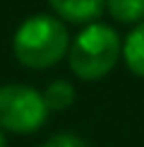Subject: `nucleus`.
I'll return each instance as SVG.
<instances>
[{
	"label": "nucleus",
	"instance_id": "f257e3e1",
	"mask_svg": "<svg viewBox=\"0 0 144 147\" xmlns=\"http://www.w3.org/2000/svg\"><path fill=\"white\" fill-rule=\"evenodd\" d=\"M12 46L22 65L43 70L63 60V56L70 51V36L58 17L34 15L19 24Z\"/></svg>",
	"mask_w": 144,
	"mask_h": 147
},
{
	"label": "nucleus",
	"instance_id": "f03ea898",
	"mask_svg": "<svg viewBox=\"0 0 144 147\" xmlns=\"http://www.w3.org/2000/svg\"><path fill=\"white\" fill-rule=\"evenodd\" d=\"M123 44L118 32L108 24L94 22L77 34L70 46V68L82 80H101L115 68Z\"/></svg>",
	"mask_w": 144,
	"mask_h": 147
},
{
	"label": "nucleus",
	"instance_id": "7ed1b4c3",
	"mask_svg": "<svg viewBox=\"0 0 144 147\" xmlns=\"http://www.w3.org/2000/svg\"><path fill=\"white\" fill-rule=\"evenodd\" d=\"M48 118L43 94L24 84L0 87V128L17 135L39 130Z\"/></svg>",
	"mask_w": 144,
	"mask_h": 147
},
{
	"label": "nucleus",
	"instance_id": "20e7f679",
	"mask_svg": "<svg viewBox=\"0 0 144 147\" xmlns=\"http://www.w3.org/2000/svg\"><path fill=\"white\" fill-rule=\"evenodd\" d=\"M48 3L65 22H77V24L94 22L106 7V0H48Z\"/></svg>",
	"mask_w": 144,
	"mask_h": 147
},
{
	"label": "nucleus",
	"instance_id": "39448f33",
	"mask_svg": "<svg viewBox=\"0 0 144 147\" xmlns=\"http://www.w3.org/2000/svg\"><path fill=\"white\" fill-rule=\"evenodd\" d=\"M123 58H125V65H127L137 77H144V22H139L127 36H125Z\"/></svg>",
	"mask_w": 144,
	"mask_h": 147
},
{
	"label": "nucleus",
	"instance_id": "423d86ee",
	"mask_svg": "<svg viewBox=\"0 0 144 147\" xmlns=\"http://www.w3.org/2000/svg\"><path fill=\"white\" fill-rule=\"evenodd\" d=\"M106 10L115 22L123 24L144 22V0H106Z\"/></svg>",
	"mask_w": 144,
	"mask_h": 147
},
{
	"label": "nucleus",
	"instance_id": "0eeeda50",
	"mask_svg": "<svg viewBox=\"0 0 144 147\" xmlns=\"http://www.w3.org/2000/svg\"><path fill=\"white\" fill-rule=\"evenodd\" d=\"M43 101H46L48 111H65L75 101V87H72L67 80H55V82H51L46 87Z\"/></svg>",
	"mask_w": 144,
	"mask_h": 147
},
{
	"label": "nucleus",
	"instance_id": "6e6552de",
	"mask_svg": "<svg viewBox=\"0 0 144 147\" xmlns=\"http://www.w3.org/2000/svg\"><path fill=\"white\" fill-rule=\"evenodd\" d=\"M43 147H89L79 135H75V133H58V135H53Z\"/></svg>",
	"mask_w": 144,
	"mask_h": 147
},
{
	"label": "nucleus",
	"instance_id": "1a4fd4ad",
	"mask_svg": "<svg viewBox=\"0 0 144 147\" xmlns=\"http://www.w3.org/2000/svg\"><path fill=\"white\" fill-rule=\"evenodd\" d=\"M0 147H7V142H5V133H3V128H0Z\"/></svg>",
	"mask_w": 144,
	"mask_h": 147
}]
</instances>
